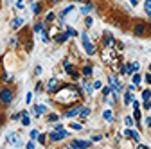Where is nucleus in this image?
I'll return each mask as SVG.
<instances>
[{
    "label": "nucleus",
    "instance_id": "obj_1",
    "mask_svg": "<svg viewBox=\"0 0 151 149\" xmlns=\"http://www.w3.org/2000/svg\"><path fill=\"white\" fill-rule=\"evenodd\" d=\"M81 99V88L76 85H61V88L54 94V101L63 106H72Z\"/></svg>",
    "mask_w": 151,
    "mask_h": 149
},
{
    "label": "nucleus",
    "instance_id": "obj_2",
    "mask_svg": "<svg viewBox=\"0 0 151 149\" xmlns=\"http://www.w3.org/2000/svg\"><path fill=\"white\" fill-rule=\"evenodd\" d=\"M13 99H14L13 88H9V86L0 88V106H2V108H7V106L13 102Z\"/></svg>",
    "mask_w": 151,
    "mask_h": 149
},
{
    "label": "nucleus",
    "instance_id": "obj_3",
    "mask_svg": "<svg viewBox=\"0 0 151 149\" xmlns=\"http://www.w3.org/2000/svg\"><path fill=\"white\" fill-rule=\"evenodd\" d=\"M133 34L139 36V38H146V36H151V25H147L146 22H137L133 25Z\"/></svg>",
    "mask_w": 151,
    "mask_h": 149
},
{
    "label": "nucleus",
    "instance_id": "obj_4",
    "mask_svg": "<svg viewBox=\"0 0 151 149\" xmlns=\"http://www.w3.org/2000/svg\"><path fill=\"white\" fill-rule=\"evenodd\" d=\"M81 43H83V49H85V52H86L88 56H93V54L97 52V47L90 42L88 32H86V31H83V32H81Z\"/></svg>",
    "mask_w": 151,
    "mask_h": 149
},
{
    "label": "nucleus",
    "instance_id": "obj_5",
    "mask_svg": "<svg viewBox=\"0 0 151 149\" xmlns=\"http://www.w3.org/2000/svg\"><path fill=\"white\" fill-rule=\"evenodd\" d=\"M68 135H70V131H67V129H54V131L49 133V140H50V142H61V140H65Z\"/></svg>",
    "mask_w": 151,
    "mask_h": 149
},
{
    "label": "nucleus",
    "instance_id": "obj_6",
    "mask_svg": "<svg viewBox=\"0 0 151 149\" xmlns=\"http://www.w3.org/2000/svg\"><path fill=\"white\" fill-rule=\"evenodd\" d=\"M108 85L111 86V90H113V92H122V90H124L122 83L119 81V77L115 76V74H110V76H108Z\"/></svg>",
    "mask_w": 151,
    "mask_h": 149
},
{
    "label": "nucleus",
    "instance_id": "obj_7",
    "mask_svg": "<svg viewBox=\"0 0 151 149\" xmlns=\"http://www.w3.org/2000/svg\"><path fill=\"white\" fill-rule=\"evenodd\" d=\"M61 88V83H60V79L58 77H50L49 79V83H47V94H50V95H54L56 94V92H58Z\"/></svg>",
    "mask_w": 151,
    "mask_h": 149
},
{
    "label": "nucleus",
    "instance_id": "obj_8",
    "mask_svg": "<svg viewBox=\"0 0 151 149\" xmlns=\"http://www.w3.org/2000/svg\"><path fill=\"white\" fill-rule=\"evenodd\" d=\"M115 38H113V34L111 32H104L103 34V49H111V47H115Z\"/></svg>",
    "mask_w": 151,
    "mask_h": 149
},
{
    "label": "nucleus",
    "instance_id": "obj_9",
    "mask_svg": "<svg viewBox=\"0 0 151 149\" xmlns=\"http://www.w3.org/2000/svg\"><path fill=\"white\" fill-rule=\"evenodd\" d=\"M81 104H74L72 108H68L67 111H65V113H63V117L65 119H72V117H76V115H79V111H81Z\"/></svg>",
    "mask_w": 151,
    "mask_h": 149
},
{
    "label": "nucleus",
    "instance_id": "obj_10",
    "mask_svg": "<svg viewBox=\"0 0 151 149\" xmlns=\"http://www.w3.org/2000/svg\"><path fill=\"white\" fill-rule=\"evenodd\" d=\"M6 140L9 142V144H13V145H22V140H20V137H18V133H7V137H6Z\"/></svg>",
    "mask_w": 151,
    "mask_h": 149
},
{
    "label": "nucleus",
    "instance_id": "obj_11",
    "mask_svg": "<svg viewBox=\"0 0 151 149\" xmlns=\"http://www.w3.org/2000/svg\"><path fill=\"white\" fill-rule=\"evenodd\" d=\"M92 74H93V67H92V63H90V61H86V65H85V67H83V70H81V76L88 79V77H92Z\"/></svg>",
    "mask_w": 151,
    "mask_h": 149
},
{
    "label": "nucleus",
    "instance_id": "obj_12",
    "mask_svg": "<svg viewBox=\"0 0 151 149\" xmlns=\"http://www.w3.org/2000/svg\"><path fill=\"white\" fill-rule=\"evenodd\" d=\"M92 145V140H72L70 142V147H90Z\"/></svg>",
    "mask_w": 151,
    "mask_h": 149
},
{
    "label": "nucleus",
    "instance_id": "obj_13",
    "mask_svg": "<svg viewBox=\"0 0 151 149\" xmlns=\"http://www.w3.org/2000/svg\"><path fill=\"white\" fill-rule=\"evenodd\" d=\"M52 38H54V42L58 43V45H61V43H65V42H67V40L70 38V36H68L67 32H60V34H54Z\"/></svg>",
    "mask_w": 151,
    "mask_h": 149
},
{
    "label": "nucleus",
    "instance_id": "obj_14",
    "mask_svg": "<svg viewBox=\"0 0 151 149\" xmlns=\"http://www.w3.org/2000/svg\"><path fill=\"white\" fill-rule=\"evenodd\" d=\"M32 113H34L36 117H40V115L47 113V106H45V104H36V106L32 108Z\"/></svg>",
    "mask_w": 151,
    "mask_h": 149
},
{
    "label": "nucleus",
    "instance_id": "obj_15",
    "mask_svg": "<svg viewBox=\"0 0 151 149\" xmlns=\"http://www.w3.org/2000/svg\"><path fill=\"white\" fill-rule=\"evenodd\" d=\"M24 25V18L22 16H16V18H13V22H11V27L16 31V29H20Z\"/></svg>",
    "mask_w": 151,
    "mask_h": 149
},
{
    "label": "nucleus",
    "instance_id": "obj_16",
    "mask_svg": "<svg viewBox=\"0 0 151 149\" xmlns=\"http://www.w3.org/2000/svg\"><path fill=\"white\" fill-rule=\"evenodd\" d=\"M45 25H47L45 22H36V24H34V27H32V32H36V34H40L42 31H45Z\"/></svg>",
    "mask_w": 151,
    "mask_h": 149
},
{
    "label": "nucleus",
    "instance_id": "obj_17",
    "mask_svg": "<svg viewBox=\"0 0 151 149\" xmlns=\"http://www.w3.org/2000/svg\"><path fill=\"white\" fill-rule=\"evenodd\" d=\"M90 113H92V110L83 106V108H81V111H79V119H81V120H85V119H88V115H90Z\"/></svg>",
    "mask_w": 151,
    "mask_h": 149
},
{
    "label": "nucleus",
    "instance_id": "obj_18",
    "mask_svg": "<svg viewBox=\"0 0 151 149\" xmlns=\"http://www.w3.org/2000/svg\"><path fill=\"white\" fill-rule=\"evenodd\" d=\"M133 119H135V122H137V126H139V129H140V119H142L140 108H135V111H133Z\"/></svg>",
    "mask_w": 151,
    "mask_h": 149
},
{
    "label": "nucleus",
    "instance_id": "obj_19",
    "mask_svg": "<svg viewBox=\"0 0 151 149\" xmlns=\"http://www.w3.org/2000/svg\"><path fill=\"white\" fill-rule=\"evenodd\" d=\"M93 7H96V6H93L92 2H86V4H85V6L81 7V14H88V13H90V11L93 9Z\"/></svg>",
    "mask_w": 151,
    "mask_h": 149
},
{
    "label": "nucleus",
    "instance_id": "obj_20",
    "mask_svg": "<svg viewBox=\"0 0 151 149\" xmlns=\"http://www.w3.org/2000/svg\"><path fill=\"white\" fill-rule=\"evenodd\" d=\"M63 68H65V72H67V74H72V72L76 70V68H74V65H72L68 59H65V61H63Z\"/></svg>",
    "mask_w": 151,
    "mask_h": 149
},
{
    "label": "nucleus",
    "instance_id": "obj_21",
    "mask_svg": "<svg viewBox=\"0 0 151 149\" xmlns=\"http://www.w3.org/2000/svg\"><path fill=\"white\" fill-rule=\"evenodd\" d=\"M131 81H133V85H140L142 83V76H140V74H137V72H133V74H131Z\"/></svg>",
    "mask_w": 151,
    "mask_h": 149
},
{
    "label": "nucleus",
    "instance_id": "obj_22",
    "mask_svg": "<svg viewBox=\"0 0 151 149\" xmlns=\"http://www.w3.org/2000/svg\"><path fill=\"white\" fill-rule=\"evenodd\" d=\"M103 119H104L106 122H111V120H113V111H111V110H106L104 113H103Z\"/></svg>",
    "mask_w": 151,
    "mask_h": 149
},
{
    "label": "nucleus",
    "instance_id": "obj_23",
    "mask_svg": "<svg viewBox=\"0 0 151 149\" xmlns=\"http://www.w3.org/2000/svg\"><path fill=\"white\" fill-rule=\"evenodd\" d=\"M144 11H146L147 18L151 20V0H146V2H144Z\"/></svg>",
    "mask_w": 151,
    "mask_h": 149
},
{
    "label": "nucleus",
    "instance_id": "obj_24",
    "mask_svg": "<svg viewBox=\"0 0 151 149\" xmlns=\"http://www.w3.org/2000/svg\"><path fill=\"white\" fill-rule=\"evenodd\" d=\"M22 124H24V126H29V124H31V119H29V113H27V111H22Z\"/></svg>",
    "mask_w": 151,
    "mask_h": 149
},
{
    "label": "nucleus",
    "instance_id": "obj_25",
    "mask_svg": "<svg viewBox=\"0 0 151 149\" xmlns=\"http://www.w3.org/2000/svg\"><path fill=\"white\" fill-rule=\"evenodd\" d=\"M18 43H20V36H13V38L9 40V45H11L13 49H16V47H18Z\"/></svg>",
    "mask_w": 151,
    "mask_h": 149
},
{
    "label": "nucleus",
    "instance_id": "obj_26",
    "mask_svg": "<svg viewBox=\"0 0 151 149\" xmlns=\"http://www.w3.org/2000/svg\"><path fill=\"white\" fill-rule=\"evenodd\" d=\"M42 9H43V7H42V4H40V2H36V4H32V13H34L36 16H38V14L42 13Z\"/></svg>",
    "mask_w": 151,
    "mask_h": 149
},
{
    "label": "nucleus",
    "instance_id": "obj_27",
    "mask_svg": "<svg viewBox=\"0 0 151 149\" xmlns=\"http://www.w3.org/2000/svg\"><path fill=\"white\" fill-rule=\"evenodd\" d=\"M131 101H133V95H131V92L128 90L126 94H124V104L128 106V104H131Z\"/></svg>",
    "mask_w": 151,
    "mask_h": 149
},
{
    "label": "nucleus",
    "instance_id": "obj_28",
    "mask_svg": "<svg viewBox=\"0 0 151 149\" xmlns=\"http://www.w3.org/2000/svg\"><path fill=\"white\" fill-rule=\"evenodd\" d=\"M32 47H34L32 40H31V38H29V40H25V43H24V49H25V52H31V50H32Z\"/></svg>",
    "mask_w": 151,
    "mask_h": 149
},
{
    "label": "nucleus",
    "instance_id": "obj_29",
    "mask_svg": "<svg viewBox=\"0 0 151 149\" xmlns=\"http://www.w3.org/2000/svg\"><path fill=\"white\" fill-rule=\"evenodd\" d=\"M47 120H49V122H58V120H60V115H58V113H49V115H47Z\"/></svg>",
    "mask_w": 151,
    "mask_h": 149
},
{
    "label": "nucleus",
    "instance_id": "obj_30",
    "mask_svg": "<svg viewBox=\"0 0 151 149\" xmlns=\"http://www.w3.org/2000/svg\"><path fill=\"white\" fill-rule=\"evenodd\" d=\"M124 124H126V128H131V126L135 124V119L128 115V117H124Z\"/></svg>",
    "mask_w": 151,
    "mask_h": 149
},
{
    "label": "nucleus",
    "instance_id": "obj_31",
    "mask_svg": "<svg viewBox=\"0 0 151 149\" xmlns=\"http://www.w3.org/2000/svg\"><path fill=\"white\" fill-rule=\"evenodd\" d=\"M54 20H56V14H54V13L50 11V13H49V14L45 16V24H52Z\"/></svg>",
    "mask_w": 151,
    "mask_h": 149
},
{
    "label": "nucleus",
    "instance_id": "obj_32",
    "mask_svg": "<svg viewBox=\"0 0 151 149\" xmlns=\"http://www.w3.org/2000/svg\"><path fill=\"white\" fill-rule=\"evenodd\" d=\"M131 140H133V142H140V133L135 131V129L131 131Z\"/></svg>",
    "mask_w": 151,
    "mask_h": 149
},
{
    "label": "nucleus",
    "instance_id": "obj_33",
    "mask_svg": "<svg viewBox=\"0 0 151 149\" xmlns=\"http://www.w3.org/2000/svg\"><path fill=\"white\" fill-rule=\"evenodd\" d=\"M72 11H74V6H68V7H65V9L60 13V16H63V18H65V16H67L68 13H72Z\"/></svg>",
    "mask_w": 151,
    "mask_h": 149
},
{
    "label": "nucleus",
    "instance_id": "obj_34",
    "mask_svg": "<svg viewBox=\"0 0 151 149\" xmlns=\"http://www.w3.org/2000/svg\"><path fill=\"white\" fill-rule=\"evenodd\" d=\"M149 99H151V90L147 88V90L142 92V101H149Z\"/></svg>",
    "mask_w": 151,
    "mask_h": 149
},
{
    "label": "nucleus",
    "instance_id": "obj_35",
    "mask_svg": "<svg viewBox=\"0 0 151 149\" xmlns=\"http://www.w3.org/2000/svg\"><path fill=\"white\" fill-rule=\"evenodd\" d=\"M65 32L70 36V38H72V36H78V31H76L74 27H67V29H65Z\"/></svg>",
    "mask_w": 151,
    "mask_h": 149
},
{
    "label": "nucleus",
    "instance_id": "obj_36",
    "mask_svg": "<svg viewBox=\"0 0 151 149\" xmlns=\"http://www.w3.org/2000/svg\"><path fill=\"white\" fill-rule=\"evenodd\" d=\"M2 81H6V83H11V81H13V76H9L7 72H2Z\"/></svg>",
    "mask_w": 151,
    "mask_h": 149
},
{
    "label": "nucleus",
    "instance_id": "obj_37",
    "mask_svg": "<svg viewBox=\"0 0 151 149\" xmlns=\"http://www.w3.org/2000/svg\"><path fill=\"white\" fill-rule=\"evenodd\" d=\"M43 88H45V86H43V83H40V81H38L34 90H36V94H42V92H43Z\"/></svg>",
    "mask_w": 151,
    "mask_h": 149
},
{
    "label": "nucleus",
    "instance_id": "obj_38",
    "mask_svg": "<svg viewBox=\"0 0 151 149\" xmlns=\"http://www.w3.org/2000/svg\"><path fill=\"white\" fill-rule=\"evenodd\" d=\"M36 140H38V142H40V144L43 145V144L47 142V135H43V133H40V135H38V138H36Z\"/></svg>",
    "mask_w": 151,
    "mask_h": 149
},
{
    "label": "nucleus",
    "instance_id": "obj_39",
    "mask_svg": "<svg viewBox=\"0 0 151 149\" xmlns=\"http://www.w3.org/2000/svg\"><path fill=\"white\" fill-rule=\"evenodd\" d=\"M92 24H93V18L92 16H86L85 18V27H92Z\"/></svg>",
    "mask_w": 151,
    "mask_h": 149
},
{
    "label": "nucleus",
    "instance_id": "obj_40",
    "mask_svg": "<svg viewBox=\"0 0 151 149\" xmlns=\"http://www.w3.org/2000/svg\"><path fill=\"white\" fill-rule=\"evenodd\" d=\"M110 94H111V86L108 85V86H104V88H103V95H104V97H108Z\"/></svg>",
    "mask_w": 151,
    "mask_h": 149
},
{
    "label": "nucleus",
    "instance_id": "obj_41",
    "mask_svg": "<svg viewBox=\"0 0 151 149\" xmlns=\"http://www.w3.org/2000/svg\"><path fill=\"white\" fill-rule=\"evenodd\" d=\"M70 128H72V129H76V131H81V129H83V126H81V124H78V122H72V124H70Z\"/></svg>",
    "mask_w": 151,
    "mask_h": 149
},
{
    "label": "nucleus",
    "instance_id": "obj_42",
    "mask_svg": "<svg viewBox=\"0 0 151 149\" xmlns=\"http://www.w3.org/2000/svg\"><path fill=\"white\" fill-rule=\"evenodd\" d=\"M131 131H133L131 128H126V129H124V133H122V135H124V138H131Z\"/></svg>",
    "mask_w": 151,
    "mask_h": 149
},
{
    "label": "nucleus",
    "instance_id": "obj_43",
    "mask_svg": "<svg viewBox=\"0 0 151 149\" xmlns=\"http://www.w3.org/2000/svg\"><path fill=\"white\" fill-rule=\"evenodd\" d=\"M92 86H93V90H101V88H103V83H101V81H93Z\"/></svg>",
    "mask_w": 151,
    "mask_h": 149
},
{
    "label": "nucleus",
    "instance_id": "obj_44",
    "mask_svg": "<svg viewBox=\"0 0 151 149\" xmlns=\"http://www.w3.org/2000/svg\"><path fill=\"white\" fill-rule=\"evenodd\" d=\"M38 135H40V131H38V129H32V131H31V135H29V137H31L32 140H36V138H38Z\"/></svg>",
    "mask_w": 151,
    "mask_h": 149
},
{
    "label": "nucleus",
    "instance_id": "obj_45",
    "mask_svg": "<svg viewBox=\"0 0 151 149\" xmlns=\"http://www.w3.org/2000/svg\"><path fill=\"white\" fill-rule=\"evenodd\" d=\"M25 4H24V0H16V9H24Z\"/></svg>",
    "mask_w": 151,
    "mask_h": 149
},
{
    "label": "nucleus",
    "instance_id": "obj_46",
    "mask_svg": "<svg viewBox=\"0 0 151 149\" xmlns=\"http://www.w3.org/2000/svg\"><path fill=\"white\" fill-rule=\"evenodd\" d=\"M18 119H22V111H20V113H13L11 115V120H18Z\"/></svg>",
    "mask_w": 151,
    "mask_h": 149
},
{
    "label": "nucleus",
    "instance_id": "obj_47",
    "mask_svg": "<svg viewBox=\"0 0 151 149\" xmlns=\"http://www.w3.org/2000/svg\"><path fill=\"white\" fill-rule=\"evenodd\" d=\"M42 70H43V68H42L40 65H38V67L34 68V76H40V74H42Z\"/></svg>",
    "mask_w": 151,
    "mask_h": 149
},
{
    "label": "nucleus",
    "instance_id": "obj_48",
    "mask_svg": "<svg viewBox=\"0 0 151 149\" xmlns=\"http://www.w3.org/2000/svg\"><path fill=\"white\" fill-rule=\"evenodd\" d=\"M144 81H146L147 85H151V72H149V74H146V76H144Z\"/></svg>",
    "mask_w": 151,
    "mask_h": 149
},
{
    "label": "nucleus",
    "instance_id": "obj_49",
    "mask_svg": "<svg viewBox=\"0 0 151 149\" xmlns=\"http://www.w3.org/2000/svg\"><path fill=\"white\" fill-rule=\"evenodd\" d=\"M101 138H103V135H93V137H92V142H99Z\"/></svg>",
    "mask_w": 151,
    "mask_h": 149
},
{
    "label": "nucleus",
    "instance_id": "obj_50",
    "mask_svg": "<svg viewBox=\"0 0 151 149\" xmlns=\"http://www.w3.org/2000/svg\"><path fill=\"white\" fill-rule=\"evenodd\" d=\"M144 108L146 110H151V101H144Z\"/></svg>",
    "mask_w": 151,
    "mask_h": 149
},
{
    "label": "nucleus",
    "instance_id": "obj_51",
    "mask_svg": "<svg viewBox=\"0 0 151 149\" xmlns=\"http://www.w3.org/2000/svg\"><path fill=\"white\" fill-rule=\"evenodd\" d=\"M31 101H32V94H27V97H25V102H27V104H29V102H31Z\"/></svg>",
    "mask_w": 151,
    "mask_h": 149
},
{
    "label": "nucleus",
    "instance_id": "obj_52",
    "mask_svg": "<svg viewBox=\"0 0 151 149\" xmlns=\"http://www.w3.org/2000/svg\"><path fill=\"white\" fill-rule=\"evenodd\" d=\"M144 120H146V126H147V128H151V117H146Z\"/></svg>",
    "mask_w": 151,
    "mask_h": 149
},
{
    "label": "nucleus",
    "instance_id": "obj_53",
    "mask_svg": "<svg viewBox=\"0 0 151 149\" xmlns=\"http://www.w3.org/2000/svg\"><path fill=\"white\" fill-rule=\"evenodd\" d=\"M128 90H129V92H135V90H137V85H129Z\"/></svg>",
    "mask_w": 151,
    "mask_h": 149
},
{
    "label": "nucleus",
    "instance_id": "obj_54",
    "mask_svg": "<svg viewBox=\"0 0 151 149\" xmlns=\"http://www.w3.org/2000/svg\"><path fill=\"white\" fill-rule=\"evenodd\" d=\"M131 104H133V108H140V102L139 101H131Z\"/></svg>",
    "mask_w": 151,
    "mask_h": 149
},
{
    "label": "nucleus",
    "instance_id": "obj_55",
    "mask_svg": "<svg viewBox=\"0 0 151 149\" xmlns=\"http://www.w3.org/2000/svg\"><path fill=\"white\" fill-rule=\"evenodd\" d=\"M34 145H36V144H34V142H32V140H31V142H27V147H29V149H32V147H34Z\"/></svg>",
    "mask_w": 151,
    "mask_h": 149
},
{
    "label": "nucleus",
    "instance_id": "obj_56",
    "mask_svg": "<svg viewBox=\"0 0 151 149\" xmlns=\"http://www.w3.org/2000/svg\"><path fill=\"white\" fill-rule=\"evenodd\" d=\"M129 4L131 6H139V0H129Z\"/></svg>",
    "mask_w": 151,
    "mask_h": 149
},
{
    "label": "nucleus",
    "instance_id": "obj_57",
    "mask_svg": "<svg viewBox=\"0 0 151 149\" xmlns=\"http://www.w3.org/2000/svg\"><path fill=\"white\" fill-rule=\"evenodd\" d=\"M47 2H49V4H58L60 0H47Z\"/></svg>",
    "mask_w": 151,
    "mask_h": 149
},
{
    "label": "nucleus",
    "instance_id": "obj_58",
    "mask_svg": "<svg viewBox=\"0 0 151 149\" xmlns=\"http://www.w3.org/2000/svg\"><path fill=\"white\" fill-rule=\"evenodd\" d=\"M72 2H86V0H72Z\"/></svg>",
    "mask_w": 151,
    "mask_h": 149
},
{
    "label": "nucleus",
    "instance_id": "obj_59",
    "mask_svg": "<svg viewBox=\"0 0 151 149\" xmlns=\"http://www.w3.org/2000/svg\"><path fill=\"white\" fill-rule=\"evenodd\" d=\"M149 72H151V65H149Z\"/></svg>",
    "mask_w": 151,
    "mask_h": 149
},
{
    "label": "nucleus",
    "instance_id": "obj_60",
    "mask_svg": "<svg viewBox=\"0 0 151 149\" xmlns=\"http://www.w3.org/2000/svg\"><path fill=\"white\" fill-rule=\"evenodd\" d=\"M0 52H2V50H0Z\"/></svg>",
    "mask_w": 151,
    "mask_h": 149
}]
</instances>
